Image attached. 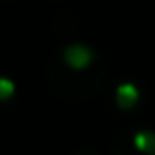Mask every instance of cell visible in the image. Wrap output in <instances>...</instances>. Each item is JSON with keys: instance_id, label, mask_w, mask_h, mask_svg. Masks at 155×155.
<instances>
[{"instance_id": "7a4b0ae2", "label": "cell", "mask_w": 155, "mask_h": 155, "mask_svg": "<svg viewBox=\"0 0 155 155\" xmlns=\"http://www.w3.org/2000/svg\"><path fill=\"white\" fill-rule=\"evenodd\" d=\"M117 94H119V100H121L123 104H130V102L136 100V87H134L132 83H123V85H119Z\"/></svg>"}, {"instance_id": "3957f363", "label": "cell", "mask_w": 155, "mask_h": 155, "mask_svg": "<svg viewBox=\"0 0 155 155\" xmlns=\"http://www.w3.org/2000/svg\"><path fill=\"white\" fill-rule=\"evenodd\" d=\"M11 91H13V83H11L9 79H0V96L7 98Z\"/></svg>"}, {"instance_id": "6da1fadb", "label": "cell", "mask_w": 155, "mask_h": 155, "mask_svg": "<svg viewBox=\"0 0 155 155\" xmlns=\"http://www.w3.org/2000/svg\"><path fill=\"white\" fill-rule=\"evenodd\" d=\"M62 58H64L66 64H70L74 70H83L85 66H89V62H91L96 55H94V51H91L89 47H85V45H70V47L64 49Z\"/></svg>"}]
</instances>
